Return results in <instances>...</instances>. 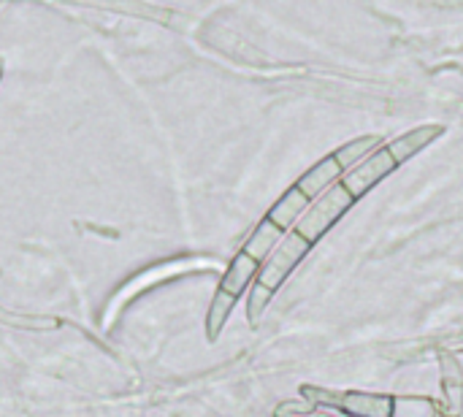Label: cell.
<instances>
[{
    "label": "cell",
    "mask_w": 463,
    "mask_h": 417,
    "mask_svg": "<svg viewBox=\"0 0 463 417\" xmlns=\"http://www.w3.org/2000/svg\"><path fill=\"white\" fill-rule=\"evenodd\" d=\"M277 417H334L331 412H323V410H304L298 404H279L277 407Z\"/></svg>",
    "instance_id": "15"
},
{
    "label": "cell",
    "mask_w": 463,
    "mask_h": 417,
    "mask_svg": "<svg viewBox=\"0 0 463 417\" xmlns=\"http://www.w3.org/2000/svg\"><path fill=\"white\" fill-rule=\"evenodd\" d=\"M355 204V198L339 185H334L331 190H326L317 201L309 204V209L304 212V217L296 223V233L301 239H307L309 244H315L350 206Z\"/></svg>",
    "instance_id": "2"
},
{
    "label": "cell",
    "mask_w": 463,
    "mask_h": 417,
    "mask_svg": "<svg viewBox=\"0 0 463 417\" xmlns=\"http://www.w3.org/2000/svg\"><path fill=\"white\" fill-rule=\"evenodd\" d=\"M309 198L293 185L290 190H285V195L271 206V212H269V220L279 228V231H290V228H296V223L304 217V212L309 209Z\"/></svg>",
    "instance_id": "8"
},
{
    "label": "cell",
    "mask_w": 463,
    "mask_h": 417,
    "mask_svg": "<svg viewBox=\"0 0 463 417\" xmlns=\"http://www.w3.org/2000/svg\"><path fill=\"white\" fill-rule=\"evenodd\" d=\"M309 250H312V244H309L307 239H301L296 231H290V233L279 242V247L269 255V261L260 266L255 282H258L260 288H266L269 293H277V290L282 288V282L290 277V271L307 258Z\"/></svg>",
    "instance_id": "3"
},
{
    "label": "cell",
    "mask_w": 463,
    "mask_h": 417,
    "mask_svg": "<svg viewBox=\"0 0 463 417\" xmlns=\"http://www.w3.org/2000/svg\"><path fill=\"white\" fill-rule=\"evenodd\" d=\"M271 296H274V293H269L266 288H260V285L255 282V288H252V293H250V301H247V315H250V320H258V317H260V312L271 304Z\"/></svg>",
    "instance_id": "14"
},
{
    "label": "cell",
    "mask_w": 463,
    "mask_h": 417,
    "mask_svg": "<svg viewBox=\"0 0 463 417\" xmlns=\"http://www.w3.org/2000/svg\"><path fill=\"white\" fill-rule=\"evenodd\" d=\"M442 130H445L442 125H423V128H415V130L393 138L385 149L391 152V157L396 160V166H402V163L412 160L420 149H426L431 141H437L442 136Z\"/></svg>",
    "instance_id": "6"
},
{
    "label": "cell",
    "mask_w": 463,
    "mask_h": 417,
    "mask_svg": "<svg viewBox=\"0 0 463 417\" xmlns=\"http://www.w3.org/2000/svg\"><path fill=\"white\" fill-rule=\"evenodd\" d=\"M399 166L396 160L391 157V152L385 147H380L374 155H369L361 166H355L353 171H347L342 176V187L358 201L361 195H366L374 185H380L388 174H393Z\"/></svg>",
    "instance_id": "4"
},
{
    "label": "cell",
    "mask_w": 463,
    "mask_h": 417,
    "mask_svg": "<svg viewBox=\"0 0 463 417\" xmlns=\"http://www.w3.org/2000/svg\"><path fill=\"white\" fill-rule=\"evenodd\" d=\"M442 391H445V407L450 417H458L463 410V369L453 355L442 358Z\"/></svg>",
    "instance_id": "10"
},
{
    "label": "cell",
    "mask_w": 463,
    "mask_h": 417,
    "mask_svg": "<svg viewBox=\"0 0 463 417\" xmlns=\"http://www.w3.org/2000/svg\"><path fill=\"white\" fill-rule=\"evenodd\" d=\"M391 417H439L437 404L431 399H418V396H393V410Z\"/></svg>",
    "instance_id": "12"
},
{
    "label": "cell",
    "mask_w": 463,
    "mask_h": 417,
    "mask_svg": "<svg viewBox=\"0 0 463 417\" xmlns=\"http://www.w3.org/2000/svg\"><path fill=\"white\" fill-rule=\"evenodd\" d=\"M258 271H260V263H255L252 258H247L244 252H239L231 261V266H228V271H225V277H222V282H220L217 290L239 301V296L258 280Z\"/></svg>",
    "instance_id": "7"
},
{
    "label": "cell",
    "mask_w": 463,
    "mask_h": 417,
    "mask_svg": "<svg viewBox=\"0 0 463 417\" xmlns=\"http://www.w3.org/2000/svg\"><path fill=\"white\" fill-rule=\"evenodd\" d=\"M233 304H236V299H231V296H225V293H220V290L214 293V301H212V309H209V320H206L209 336H212V339L220 336L222 326L228 323V317H231V312H233Z\"/></svg>",
    "instance_id": "13"
},
{
    "label": "cell",
    "mask_w": 463,
    "mask_h": 417,
    "mask_svg": "<svg viewBox=\"0 0 463 417\" xmlns=\"http://www.w3.org/2000/svg\"><path fill=\"white\" fill-rule=\"evenodd\" d=\"M301 393L307 402H312V407H334L350 417H391V410H393V396H385V393H361V391L336 393V391H323L312 385H304Z\"/></svg>",
    "instance_id": "1"
},
{
    "label": "cell",
    "mask_w": 463,
    "mask_h": 417,
    "mask_svg": "<svg viewBox=\"0 0 463 417\" xmlns=\"http://www.w3.org/2000/svg\"><path fill=\"white\" fill-rule=\"evenodd\" d=\"M345 176V171H342V166L336 163V157L334 155H328V157H323L317 166H312L301 179H298V190L309 198V201H317L326 190H331L334 185H339V179Z\"/></svg>",
    "instance_id": "5"
},
{
    "label": "cell",
    "mask_w": 463,
    "mask_h": 417,
    "mask_svg": "<svg viewBox=\"0 0 463 417\" xmlns=\"http://www.w3.org/2000/svg\"><path fill=\"white\" fill-rule=\"evenodd\" d=\"M285 239V231H279L269 217L252 231V236L244 242V247H241V252L247 255V258H252L255 263H266L269 261V255L279 247V242Z\"/></svg>",
    "instance_id": "9"
},
{
    "label": "cell",
    "mask_w": 463,
    "mask_h": 417,
    "mask_svg": "<svg viewBox=\"0 0 463 417\" xmlns=\"http://www.w3.org/2000/svg\"><path fill=\"white\" fill-rule=\"evenodd\" d=\"M377 149H380V138H377V136H361V138L347 141L345 147H339V149L334 152V157H336V163L342 166V171L347 174V171H353L355 166H361L369 155H374Z\"/></svg>",
    "instance_id": "11"
}]
</instances>
